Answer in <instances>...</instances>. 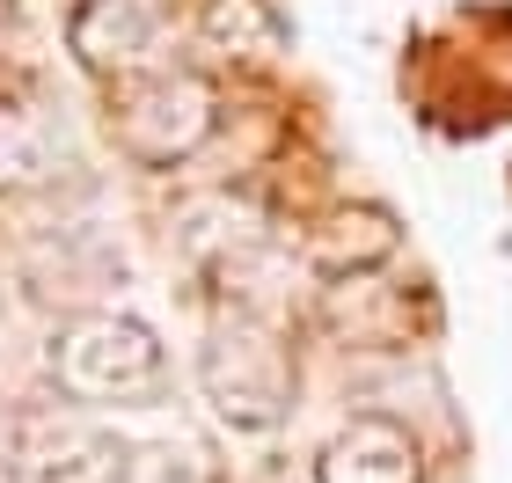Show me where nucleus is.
<instances>
[{
	"label": "nucleus",
	"mask_w": 512,
	"mask_h": 483,
	"mask_svg": "<svg viewBox=\"0 0 512 483\" xmlns=\"http://www.w3.org/2000/svg\"><path fill=\"white\" fill-rule=\"evenodd\" d=\"M220 125V103H213V81L191 74V66H154V74H132L118 81L110 96V132L132 161L147 169H176L191 161Z\"/></svg>",
	"instance_id": "1"
},
{
	"label": "nucleus",
	"mask_w": 512,
	"mask_h": 483,
	"mask_svg": "<svg viewBox=\"0 0 512 483\" xmlns=\"http://www.w3.org/2000/svg\"><path fill=\"white\" fill-rule=\"evenodd\" d=\"M74 52L88 74L103 81H132L154 74V44H161V8L154 0H81L74 22H66Z\"/></svg>",
	"instance_id": "5"
},
{
	"label": "nucleus",
	"mask_w": 512,
	"mask_h": 483,
	"mask_svg": "<svg viewBox=\"0 0 512 483\" xmlns=\"http://www.w3.org/2000/svg\"><path fill=\"white\" fill-rule=\"evenodd\" d=\"M66 169H74L66 118L37 88H0V191H44Z\"/></svg>",
	"instance_id": "6"
},
{
	"label": "nucleus",
	"mask_w": 512,
	"mask_h": 483,
	"mask_svg": "<svg viewBox=\"0 0 512 483\" xmlns=\"http://www.w3.org/2000/svg\"><path fill=\"white\" fill-rule=\"evenodd\" d=\"M198 37L235 59H278L286 52V15L271 0H198Z\"/></svg>",
	"instance_id": "9"
},
{
	"label": "nucleus",
	"mask_w": 512,
	"mask_h": 483,
	"mask_svg": "<svg viewBox=\"0 0 512 483\" xmlns=\"http://www.w3.org/2000/svg\"><path fill=\"white\" fill-rule=\"evenodd\" d=\"M388 249H395V220L374 213V205L330 213V220L308 235V257H315V271H330V279H344V271H374Z\"/></svg>",
	"instance_id": "8"
},
{
	"label": "nucleus",
	"mask_w": 512,
	"mask_h": 483,
	"mask_svg": "<svg viewBox=\"0 0 512 483\" xmlns=\"http://www.w3.org/2000/svg\"><path fill=\"white\" fill-rule=\"evenodd\" d=\"M52 374L74 403H139L161 381V344L132 315H74L52 337Z\"/></svg>",
	"instance_id": "3"
},
{
	"label": "nucleus",
	"mask_w": 512,
	"mask_h": 483,
	"mask_svg": "<svg viewBox=\"0 0 512 483\" xmlns=\"http://www.w3.org/2000/svg\"><path fill=\"white\" fill-rule=\"evenodd\" d=\"M198 381H205L213 410L235 432H271L293 403V359L256 315L213 322V337H205V352H198Z\"/></svg>",
	"instance_id": "2"
},
{
	"label": "nucleus",
	"mask_w": 512,
	"mask_h": 483,
	"mask_svg": "<svg viewBox=\"0 0 512 483\" xmlns=\"http://www.w3.org/2000/svg\"><path fill=\"white\" fill-rule=\"evenodd\" d=\"M315 483H425V454L395 418H352L315 454Z\"/></svg>",
	"instance_id": "7"
},
{
	"label": "nucleus",
	"mask_w": 512,
	"mask_h": 483,
	"mask_svg": "<svg viewBox=\"0 0 512 483\" xmlns=\"http://www.w3.org/2000/svg\"><path fill=\"white\" fill-rule=\"evenodd\" d=\"M0 469L15 483H96L118 469V440L81 403H8L0 410Z\"/></svg>",
	"instance_id": "4"
}]
</instances>
